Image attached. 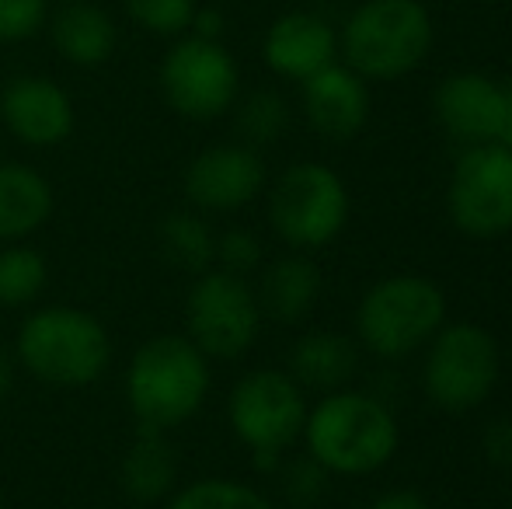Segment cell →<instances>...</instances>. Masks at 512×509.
<instances>
[{"mask_svg": "<svg viewBox=\"0 0 512 509\" xmlns=\"http://www.w3.org/2000/svg\"><path fill=\"white\" fill-rule=\"evenodd\" d=\"M307 454L328 475H373L398 454L401 429L391 405L370 391H328L307 408L304 436Z\"/></svg>", "mask_w": 512, "mask_h": 509, "instance_id": "obj_1", "label": "cell"}, {"mask_svg": "<svg viewBox=\"0 0 512 509\" xmlns=\"http://www.w3.org/2000/svg\"><path fill=\"white\" fill-rule=\"evenodd\" d=\"M209 387V356L189 335H154L126 363V401L140 429L168 433L189 422L206 405Z\"/></svg>", "mask_w": 512, "mask_h": 509, "instance_id": "obj_2", "label": "cell"}, {"mask_svg": "<svg viewBox=\"0 0 512 509\" xmlns=\"http://www.w3.org/2000/svg\"><path fill=\"white\" fill-rule=\"evenodd\" d=\"M18 363L49 387H88L112 363V335L102 318L74 304L32 311L14 335Z\"/></svg>", "mask_w": 512, "mask_h": 509, "instance_id": "obj_3", "label": "cell"}, {"mask_svg": "<svg viewBox=\"0 0 512 509\" xmlns=\"http://www.w3.org/2000/svg\"><path fill=\"white\" fill-rule=\"evenodd\" d=\"M432 49V18L422 0H366L345 18L338 53L363 81H398Z\"/></svg>", "mask_w": 512, "mask_h": 509, "instance_id": "obj_4", "label": "cell"}, {"mask_svg": "<svg viewBox=\"0 0 512 509\" xmlns=\"http://www.w3.org/2000/svg\"><path fill=\"white\" fill-rule=\"evenodd\" d=\"M446 325V297L429 276H387L366 290L356 311V332L380 360H405L429 346Z\"/></svg>", "mask_w": 512, "mask_h": 509, "instance_id": "obj_5", "label": "cell"}, {"mask_svg": "<svg viewBox=\"0 0 512 509\" xmlns=\"http://www.w3.org/2000/svg\"><path fill=\"white\" fill-rule=\"evenodd\" d=\"M227 422L237 443L251 450L258 471H279L283 454L304 436V387L286 370H251L230 387Z\"/></svg>", "mask_w": 512, "mask_h": 509, "instance_id": "obj_6", "label": "cell"}, {"mask_svg": "<svg viewBox=\"0 0 512 509\" xmlns=\"http://www.w3.org/2000/svg\"><path fill=\"white\" fill-rule=\"evenodd\" d=\"M352 199L342 175L321 161L290 164L269 189V224L297 252L324 248L345 231Z\"/></svg>", "mask_w": 512, "mask_h": 509, "instance_id": "obj_7", "label": "cell"}, {"mask_svg": "<svg viewBox=\"0 0 512 509\" xmlns=\"http://www.w3.org/2000/svg\"><path fill=\"white\" fill-rule=\"evenodd\" d=\"M502 374L499 342L488 328L460 321L443 325L429 342L422 367V387L443 412H474L492 398Z\"/></svg>", "mask_w": 512, "mask_h": 509, "instance_id": "obj_8", "label": "cell"}, {"mask_svg": "<svg viewBox=\"0 0 512 509\" xmlns=\"http://www.w3.org/2000/svg\"><path fill=\"white\" fill-rule=\"evenodd\" d=\"M157 84L171 112L192 123H209L234 109L241 95V70L223 42L185 32L161 56Z\"/></svg>", "mask_w": 512, "mask_h": 509, "instance_id": "obj_9", "label": "cell"}, {"mask_svg": "<svg viewBox=\"0 0 512 509\" xmlns=\"http://www.w3.org/2000/svg\"><path fill=\"white\" fill-rule=\"evenodd\" d=\"M262 332V307L251 283L237 272L206 269L185 297V335L209 360H237Z\"/></svg>", "mask_w": 512, "mask_h": 509, "instance_id": "obj_10", "label": "cell"}, {"mask_svg": "<svg viewBox=\"0 0 512 509\" xmlns=\"http://www.w3.org/2000/svg\"><path fill=\"white\" fill-rule=\"evenodd\" d=\"M446 210L460 234L492 241L512 231V147L474 143L450 171Z\"/></svg>", "mask_w": 512, "mask_h": 509, "instance_id": "obj_11", "label": "cell"}, {"mask_svg": "<svg viewBox=\"0 0 512 509\" xmlns=\"http://www.w3.org/2000/svg\"><path fill=\"white\" fill-rule=\"evenodd\" d=\"M265 161L248 143H213L199 150L182 175V189L196 210L234 213L255 203L265 189Z\"/></svg>", "mask_w": 512, "mask_h": 509, "instance_id": "obj_12", "label": "cell"}, {"mask_svg": "<svg viewBox=\"0 0 512 509\" xmlns=\"http://www.w3.org/2000/svg\"><path fill=\"white\" fill-rule=\"evenodd\" d=\"M0 123L25 147H60L74 133V98L46 74H18L0 91Z\"/></svg>", "mask_w": 512, "mask_h": 509, "instance_id": "obj_13", "label": "cell"}, {"mask_svg": "<svg viewBox=\"0 0 512 509\" xmlns=\"http://www.w3.org/2000/svg\"><path fill=\"white\" fill-rule=\"evenodd\" d=\"M432 109L446 133L464 147L499 143L506 116V88L485 74H450L432 95Z\"/></svg>", "mask_w": 512, "mask_h": 509, "instance_id": "obj_14", "label": "cell"}, {"mask_svg": "<svg viewBox=\"0 0 512 509\" xmlns=\"http://www.w3.org/2000/svg\"><path fill=\"white\" fill-rule=\"evenodd\" d=\"M338 56V32L314 11L279 14L262 39V60L272 74L286 81L314 77L317 70L331 67Z\"/></svg>", "mask_w": 512, "mask_h": 509, "instance_id": "obj_15", "label": "cell"}, {"mask_svg": "<svg viewBox=\"0 0 512 509\" xmlns=\"http://www.w3.org/2000/svg\"><path fill=\"white\" fill-rule=\"evenodd\" d=\"M304 116L310 129L324 140H352L370 119L366 81L345 63L317 70L304 81Z\"/></svg>", "mask_w": 512, "mask_h": 509, "instance_id": "obj_16", "label": "cell"}, {"mask_svg": "<svg viewBox=\"0 0 512 509\" xmlns=\"http://www.w3.org/2000/svg\"><path fill=\"white\" fill-rule=\"evenodd\" d=\"M53 49L74 67H102L119 46L115 18L95 0H67L46 21Z\"/></svg>", "mask_w": 512, "mask_h": 509, "instance_id": "obj_17", "label": "cell"}, {"mask_svg": "<svg viewBox=\"0 0 512 509\" xmlns=\"http://www.w3.org/2000/svg\"><path fill=\"white\" fill-rule=\"evenodd\" d=\"M53 217V185L25 161H0V241H28Z\"/></svg>", "mask_w": 512, "mask_h": 509, "instance_id": "obj_18", "label": "cell"}, {"mask_svg": "<svg viewBox=\"0 0 512 509\" xmlns=\"http://www.w3.org/2000/svg\"><path fill=\"white\" fill-rule=\"evenodd\" d=\"M321 286H324L321 269L307 255L293 252L276 258V262L265 265L255 290L262 318H272L279 325H297V321H304L314 311L317 297H321Z\"/></svg>", "mask_w": 512, "mask_h": 509, "instance_id": "obj_19", "label": "cell"}, {"mask_svg": "<svg viewBox=\"0 0 512 509\" xmlns=\"http://www.w3.org/2000/svg\"><path fill=\"white\" fill-rule=\"evenodd\" d=\"M122 489L133 503H161L178 485V457L161 429H136L119 464Z\"/></svg>", "mask_w": 512, "mask_h": 509, "instance_id": "obj_20", "label": "cell"}, {"mask_svg": "<svg viewBox=\"0 0 512 509\" xmlns=\"http://www.w3.org/2000/svg\"><path fill=\"white\" fill-rule=\"evenodd\" d=\"M359 367L356 342L342 332H307L293 342L290 349V370L300 387H314V391H338L345 387Z\"/></svg>", "mask_w": 512, "mask_h": 509, "instance_id": "obj_21", "label": "cell"}, {"mask_svg": "<svg viewBox=\"0 0 512 509\" xmlns=\"http://www.w3.org/2000/svg\"><path fill=\"white\" fill-rule=\"evenodd\" d=\"M157 241H161V255L175 269H185L192 276L213 269L216 262V231L196 210L168 213L161 220V227H157Z\"/></svg>", "mask_w": 512, "mask_h": 509, "instance_id": "obj_22", "label": "cell"}, {"mask_svg": "<svg viewBox=\"0 0 512 509\" xmlns=\"http://www.w3.org/2000/svg\"><path fill=\"white\" fill-rule=\"evenodd\" d=\"M49 283V265L28 241L0 248V307H28L42 297Z\"/></svg>", "mask_w": 512, "mask_h": 509, "instance_id": "obj_23", "label": "cell"}, {"mask_svg": "<svg viewBox=\"0 0 512 509\" xmlns=\"http://www.w3.org/2000/svg\"><path fill=\"white\" fill-rule=\"evenodd\" d=\"M164 509H276L265 492L237 478H199L168 496Z\"/></svg>", "mask_w": 512, "mask_h": 509, "instance_id": "obj_24", "label": "cell"}, {"mask_svg": "<svg viewBox=\"0 0 512 509\" xmlns=\"http://www.w3.org/2000/svg\"><path fill=\"white\" fill-rule=\"evenodd\" d=\"M234 105H237V119H234L237 136H241V143H248L255 150L276 143L286 133V126H290V105L272 88L251 91V95H244Z\"/></svg>", "mask_w": 512, "mask_h": 509, "instance_id": "obj_25", "label": "cell"}, {"mask_svg": "<svg viewBox=\"0 0 512 509\" xmlns=\"http://www.w3.org/2000/svg\"><path fill=\"white\" fill-rule=\"evenodd\" d=\"M122 7L136 28L161 39H178L189 32L199 0H122Z\"/></svg>", "mask_w": 512, "mask_h": 509, "instance_id": "obj_26", "label": "cell"}, {"mask_svg": "<svg viewBox=\"0 0 512 509\" xmlns=\"http://www.w3.org/2000/svg\"><path fill=\"white\" fill-rule=\"evenodd\" d=\"M279 478H283L286 503L293 509H314L324 496H328V471H324L310 454L279 464Z\"/></svg>", "mask_w": 512, "mask_h": 509, "instance_id": "obj_27", "label": "cell"}, {"mask_svg": "<svg viewBox=\"0 0 512 509\" xmlns=\"http://www.w3.org/2000/svg\"><path fill=\"white\" fill-rule=\"evenodd\" d=\"M49 21V0H0V46H18Z\"/></svg>", "mask_w": 512, "mask_h": 509, "instance_id": "obj_28", "label": "cell"}, {"mask_svg": "<svg viewBox=\"0 0 512 509\" xmlns=\"http://www.w3.org/2000/svg\"><path fill=\"white\" fill-rule=\"evenodd\" d=\"M262 262V241L248 231V227H230V231L216 234V269L248 276Z\"/></svg>", "mask_w": 512, "mask_h": 509, "instance_id": "obj_29", "label": "cell"}, {"mask_svg": "<svg viewBox=\"0 0 512 509\" xmlns=\"http://www.w3.org/2000/svg\"><path fill=\"white\" fill-rule=\"evenodd\" d=\"M481 450L495 468H512V419H495L485 426Z\"/></svg>", "mask_w": 512, "mask_h": 509, "instance_id": "obj_30", "label": "cell"}, {"mask_svg": "<svg viewBox=\"0 0 512 509\" xmlns=\"http://www.w3.org/2000/svg\"><path fill=\"white\" fill-rule=\"evenodd\" d=\"M223 28H227L223 11H216V7H196V14H192V25H189V35L223 42Z\"/></svg>", "mask_w": 512, "mask_h": 509, "instance_id": "obj_31", "label": "cell"}, {"mask_svg": "<svg viewBox=\"0 0 512 509\" xmlns=\"http://www.w3.org/2000/svg\"><path fill=\"white\" fill-rule=\"evenodd\" d=\"M370 509H429L418 492H408V489H398V492H387V496L373 499Z\"/></svg>", "mask_w": 512, "mask_h": 509, "instance_id": "obj_32", "label": "cell"}, {"mask_svg": "<svg viewBox=\"0 0 512 509\" xmlns=\"http://www.w3.org/2000/svg\"><path fill=\"white\" fill-rule=\"evenodd\" d=\"M11 384H14V360L7 353H0V398L11 391Z\"/></svg>", "mask_w": 512, "mask_h": 509, "instance_id": "obj_33", "label": "cell"}, {"mask_svg": "<svg viewBox=\"0 0 512 509\" xmlns=\"http://www.w3.org/2000/svg\"><path fill=\"white\" fill-rule=\"evenodd\" d=\"M499 143L512 147V84L506 88V116H502V136H499Z\"/></svg>", "mask_w": 512, "mask_h": 509, "instance_id": "obj_34", "label": "cell"}]
</instances>
